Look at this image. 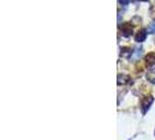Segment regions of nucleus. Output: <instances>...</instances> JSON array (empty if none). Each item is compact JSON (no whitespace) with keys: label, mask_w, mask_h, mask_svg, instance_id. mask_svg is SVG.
Masks as SVG:
<instances>
[{"label":"nucleus","mask_w":155,"mask_h":140,"mask_svg":"<svg viewBox=\"0 0 155 140\" xmlns=\"http://www.w3.org/2000/svg\"><path fill=\"white\" fill-rule=\"evenodd\" d=\"M130 82V77L127 75H119L118 76V84L120 85H124V84H127Z\"/></svg>","instance_id":"39448f33"},{"label":"nucleus","mask_w":155,"mask_h":140,"mask_svg":"<svg viewBox=\"0 0 155 140\" xmlns=\"http://www.w3.org/2000/svg\"><path fill=\"white\" fill-rule=\"evenodd\" d=\"M146 64L149 65V67H152V65H154L155 64V54L154 53H150V54H148L146 56Z\"/></svg>","instance_id":"20e7f679"},{"label":"nucleus","mask_w":155,"mask_h":140,"mask_svg":"<svg viewBox=\"0 0 155 140\" xmlns=\"http://www.w3.org/2000/svg\"><path fill=\"white\" fill-rule=\"evenodd\" d=\"M132 32H133V28L130 23H124L121 26V33H123V35H124L125 38L131 36L132 35Z\"/></svg>","instance_id":"f03ea898"},{"label":"nucleus","mask_w":155,"mask_h":140,"mask_svg":"<svg viewBox=\"0 0 155 140\" xmlns=\"http://www.w3.org/2000/svg\"><path fill=\"white\" fill-rule=\"evenodd\" d=\"M119 2H120L121 5H128V4L131 2V0H119Z\"/></svg>","instance_id":"1a4fd4ad"},{"label":"nucleus","mask_w":155,"mask_h":140,"mask_svg":"<svg viewBox=\"0 0 155 140\" xmlns=\"http://www.w3.org/2000/svg\"><path fill=\"white\" fill-rule=\"evenodd\" d=\"M152 103H153V97L152 96H147V97H145L142 102H141V108H142V112L143 113H146L149 109V106L152 105Z\"/></svg>","instance_id":"f257e3e1"},{"label":"nucleus","mask_w":155,"mask_h":140,"mask_svg":"<svg viewBox=\"0 0 155 140\" xmlns=\"http://www.w3.org/2000/svg\"><path fill=\"white\" fill-rule=\"evenodd\" d=\"M140 1H147V0H140Z\"/></svg>","instance_id":"9d476101"},{"label":"nucleus","mask_w":155,"mask_h":140,"mask_svg":"<svg viewBox=\"0 0 155 140\" xmlns=\"http://www.w3.org/2000/svg\"><path fill=\"white\" fill-rule=\"evenodd\" d=\"M148 32H149L150 34H155V22H153L148 27Z\"/></svg>","instance_id":"6e6552de"},{"label":"nucleus","mask_w":155,"mask_h":140,"mask_svg":"<svg viewBox=\"0 0 155 140\" xmlns=\"http://www.w3.org/2000/svg\"><path fill=\"white\" fill-rule=\"evenodd\" d=\"M146 36H147V33L145 29H140L138 33H137V35H135V41L137 42H142V41H145L146 40Z\"/></svg>","instance_id":"7ed1b4c3"},{"label":"nucleus","mask_w":155,"mask_h":140,"mask_svg":"<svg viewBox=\"0 0 155 140\" xmlns=\"http://www.w3.org/2000/svg\"><path fill=\"white\" fill-rule=\"evenodd\" d=\"M121 55L123 56H131L132 55V49L131 48H121Z\"/></svg>","instance_id":"0eeeda50"},{"label":"nucleus","mask_w":155,"mask_h":140,"mask_svg":"<svg viewBox=\"0 0 155 140\" xmlns=\"http://www.w3.org/2000/svg\"><path fill=\"white\" fill-rule=\"evenodd\" d=\"M147 78L149 82H152V83H155V69L153 70H149L147 72Z\"/></svg>","instance_id":"423d86ee"}]
</instances>
